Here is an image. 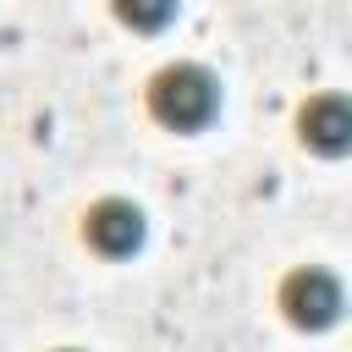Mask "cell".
<instances>
[{"label": "cell", "mask_w": 352, "mask_h": 352, "mask_svg": "<svg viewBox=\"0 0 352 352\" xmlns=\"http://www.w3.org/2000/svg\"><path fill=\"white\" fill-rule=\"evenodd\" d=\"M302 138H308L319 154H346V148H352V104L336 99V94L302 104Z\"/></svg>", "instance_id": "4"}, {"label": "cell", "mask_w": 352, "mask_h": 352, "mask_svg": "<svg viewBox=\"0 0 352 352\" xmlns=\"http://www.w3.org/2000/svg\"><path fill=\"white\" fill-rule=\"evenodd\" d=\"M214 104H220V82H214L204 66H165V72L154 77V88H148V110H154L165 126H176V132L209 126Z\"/></svg>", "instance_id": "1"}, {"label": "cell", "mask_w": 352, "mask_h": 352, "mask_svg": "<svg viewBox=\"0 0 352 352\" xmlns=\"http://www.w3.org/2000/svg\"><path fill=\"white\" fill-rule=\"evenodd\" d=\"M88 242H94L99 253H110V258L138 253V248H143V214H138V204H126V198L94 204V209H88Z\"/></svg>", "instance_id": "3"}, {"label": "cell", "mask_w": 352, "mask_h": 352, "mask_svg": "<svg viewBox=\"0 0 352 352\" xmlns=\"http://www.w3.org/2000/svg\"><path fill=\"white\" fill-rule=\"evenodd\" d=\"M116 16L126 28H138V33H154V28H165L176 16V0H116Z\"/></svg>", "instance_id": "5"}, {"label": "cell", "mask_w": 352, "mask_h": 352, "mask_svg": "<svg viewBox=\"0 0 352 352\" xmlns=\"http://www.w3.org/2000/svg\"><path fill=\"white\" fill-rule=\"evenodd\" d=\"M280 308H286L292 324L324 330V324L341 319V280H336L330 270H297V275H286V286H280Z\"/></svg>", "instance_id": "2"}]
</instances>
